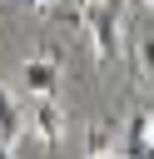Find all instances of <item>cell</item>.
<instances>
[{
	"mask_svg": "<svg viewBox=\"0 0 154 159\" xmlns=\"http://www.w3.org/2000/svg\"><path fill=\"white\" fill-rule=\"evenodd\" d=\"M79 20L89 25L94 60H99V65H104V60H114V50H119V20H124V10H119V5H79Z\"/></svg>",
	"mask_w": 154,
	"mask_h": 159,
	"instance_id": "6da1fadb",
	"label": "cell"
},
{
	"mask_svg": "<svg viewBox=\"0 0 154 159\" xmlns=\"http://www.w3.org/2000/svg\"><path fill=\"white\" fill-rule=\"evenodd\" d=\"M20 80H25V94H35V99L45 104V99H55V89H60V65H55L50 55H35V60L20 65Z\"/></svg>",
	"mask_w": 154,
	"mask_h": 159,
	"instance_id": "7a4b0ae2",
	"label": "cell"
},
{
	"mask_svg": "<svg viewBox=\"0 0 154 159\" xmlns=\"http://www.w3.org/2000/svg\"><path fill=\"white\" fill-rule=\"evenodd\" d=\"M20 134H25V109H20V99L0 80V159H10V149L20 144Z\"/></svg>",
	"mask_w": 154,
	"mask_h": 159,
	"instance_id": "3957f363",
	"label": "cell"
},
{
	"mask_svg": "<svg viewBox=\"0 0 154 159\" xmlns=\"http://www.w3.org/2000/svg\"><path fill=\"white\" fill-rule=\"evenodd\" d=\"M30 134L50 149V144H60L65 139V109L55 104V99H45V104H35V114H30Z\"/></svg>",
	"mask_w": 154,
	"mask_h": 159,
	"instance_id": "277c9868",
	"label": "cell"
}]
</instances>
